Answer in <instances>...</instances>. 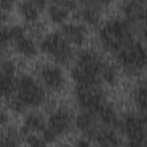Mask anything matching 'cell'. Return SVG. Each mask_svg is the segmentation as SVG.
I'll return each instance as SVG.
<instances>
[{
	"instance_id": "obj_1",
	"label": "cell",
	"mask_w": 147,
	"mask_h": 147,
	"mask_svg": "<svg viewBox=\"0 0 147 147\" xmlns=\"http://www.w3.org/2000/svg\"><path fill=\"white\" fill-rule=\"evenodd\" d=\"M11 96L10 108L14 111L21 113L26 108L40 106L46 99V93L32 76L21 75L16 79L15 92Z\"/></svg>"
},
{
	"instance_id": "obj_2",
	"label": "cell",
	"mask_w": 147,
	"mask_h": 147,
	"mask_svg": "<svg viewBox=\"0 0 147 147\" xmlns=\"http://www.w3.org/2000/svg\"><path fill=\"white\" fill-rule=\"evenodd\" d=\"M103 61L91 49H84L77 55L75 65L71 68V78L77 86L98 85L101 77Z\"/></svg>"
},
{
	"instance_id": "obj_3",
	"label": "cell",
	"mask_w": 147,
	"mask_h": 147,
	"mask_svg": "<svg viewBox=\"0 0 147 147\" xmlns=\"http://www.w3.org/2000/svg\"><path fill=\"white\" fill-rule=\"evenodd\" d=\"M99 39L106 51L115 54L134 41L131 23L124 18H111L101 26Z\"/></svg>"
},
{
	"instance_id": "obj_4",
	"label": "cell",
	"mask_w": 147,
	"mask_h": 147,
	"mask_svg": "<svg viewBox=\"0 0 147 147\" xmlns=\"http://www.w3.org/2000/svg\"><path fill=\"white\" fill-rule=\"evenodd\" d=\"M40 48L45 54L60 64H67L74 57L70 42L62 33L59 32H51L46 34L40 41Z\"/></svg>"
},
{
	"instance_id": "obj_5",
	"label": "cell",
	"mask_w": 147,
	"mask_h": 147,
	"mask_svg": "<svg viewBox=\"0 0 147 147\" xmlns=\"http://www.w3.org/2000/svg\"><path fill=\"white\" fill-rule=\"evenodd\" d=\"M118 63L127 75H137L146 64V51L139 41H132L115 53Z\"/></svg>"
},
{
	"instance_id": "obj_6",
	"label": "cell",
	"mask_w": 147,
	"mask_h": 147,
	"mask_svg": "<svg viewBox=\"0 0 147 147\" xmlns=\"http://www.w3.org/2000/svg\"><path fill=\"white\" fill-rule=\"evenodd\" d=\"M118 126L132 146H142L146 140V118L136 114H126L119 119Z\"/></svg>"
},
{
	"instance_id": "obj_7",
	"label": "cell",
	"mask_w": 147,
	"mask_h": 147,
	"mask_svg": "<svg viewBox=\"0 0 147 147\" xmlns=\"http://www.w3.org/2000/svg\"><path fill=\"white\" fill-rule=\"evenodd\" d=\"M75 98H76V102L84 111H88L94 115L107 102L102 91L98 88V85H92V86L76 85Z\"/></svg>"
},
{
	"instance_id": "obj_8",
	"label": "cell",
	"mask_w": 147,
	"mask_h": 147,
	"mask_svg": "<svg viewBox=\"0 0 147 147\" xmlns=\"http://www.w3.org/2000/svg\"><path fill=\"white\" fill-rule=\"evenodd\" d=\"M70 124H71V117L67 109L60 108L53 111L52 115L49 116L47 126L44 127V130L41 131L42 138L46 141V144L52 142L57 137L67 133L68 130L70 129Z\"/></svg>"
},
{
	"instance_id": "obj_9",
	"label": "cell",
	"mask_w": 147,
	"mask_h": 147,
	"mask_svg": "<svg viewBox=\"0 0 147 147\" xmlns=\"http://www.w3.org/2000/svg\"><path fill=\"white\" fill-rule=\"evenodd\" d=\"M16 68L15 64L6 60L0 67V96L9 98L14 94L16 87Z\"/></svg>"
},
{
	"instance_id": "obj_10",
	"label": "cell",
	"mask_w": 147,
	"mask_h": 147,
	"mask_svg": "<svg viewBox=\"0 0 147 147\" xmlns=\"http://www.w3.org/2000/svg\"><path fill=\"white\" fill-rule=\"evenodd\" d=\"M40 76L46 85L52 91H60L64 86V76L57 65L46 64L40 70Z\"/></svg>"
},
{
	"instance_id": "obj_11",
	"label": "cell",
	"mask_w": 147,
	"mask_h": 147,
	"mask_svg": "<svg viewBox=\"0 0 147 147\" xmlns=\"http://www.w3.org/2000/svg\"><path fill=\"white\" fill-rule=\"evenodd\" d=\"M77 129L87 138L92 139L94 138L96 131H98V125H96V119L95 115L88 111H83L77 115L75 119Z\"/></svg>"
},
{
	"instance_id": "obj_12",
	"label": "cell",
	"mask_w": 147,
	"mask_h": 147,
	"mask_svg": "<svg viewBox=\"0 0 147 147\" xmlns=\"http://www.w3.org/2000/svg\"><path fill=\"white\" fill-rule=\"evenodd\" d=\"M62 34L63 37L71 44L80 46L84 44L86 39V29L85 26L80 24H75V23H67L62 25Z\"/></svg>"
},
{
	"instance_id": "obj_13",
	"label": "cell",
	"mask_w": 147,
	"mask_h": 147,
	"mask_svg": "<svg viewBox=\"0 0 147 147\" xmlns=\"http://www.w3.org/2000/svg\"><path fill=\"white\" fill-rule=\"evenodd\" d=\"M122 11L125 20L130 23H140L145 20V8L144 5L136 0H126L122 5Z\"/></svg>"
},
{
	"instance_id": "obj_14",
	"label": "cell",
	"mask_w": 147,
	"mask_h": 147,
	"mask_svg": "<svg viewBox=\"0 0 147 147\" xmlns=\"http://www.w3.org/2000/svg\"><path fill=\"white\" fill-rule=\"evenodd\" d=\"M16 51L22 54L23 56L26 57H32L37 54V46L34 44V41L32 40V38H30L29 36H26L25 33H23L22 36L17 37L16 39L13 40Z\"/></svg>"
},
{
	"instance_id": "obj_15",
	"label": "cell",
	"mask_w": 147,
	"mask_h": 147,
	"mask_svg": "<svg viewBox=\"0 0 147 147\" xmlns=\"http://www.w3.org/2000/svg\"><path fill=\"white\" fill-rule=\"evenodd\" d=\"M95 116H98L100 118V121L107 126V127H110V129H115V127H118V124H119V118L117 116V113L116 110L114 109V107L109 103H105L100 109L99 111L95 114Z\"/></svg>"
},
{
	"instance_id": "obj_16",
	"label": "cell",
	"mask_w": 147,
	"mask_h": 147,
	"mask_svg": "<svg viewBox=\"0 0 147 147\" xmlns=\"http://www.w3.org/2000/svg\"><path fill=\"white\" fill-rule=\"evenodd\" d=\"M44 127H45V123H44L42 117L39 114L31 113V114L26 115L24 118L22 132L25 134L37 133V132H41L44 130Z\"/></svg>"
},
{
	"instance_id": "obj_17",
	"label": "cell",
	"mask_w": 147,
	"mask_h": 147,
	"mask_svg": "<svg viewBox=\"0 0 147 147\" xmlns=\"http://www.w3.org/2000/svg\"><path fill=\"white\" fill-rule=\"evenodd\" d=\"M18 10L22 17L28 22H36L41 11L32 0H23L18 6Z\"/></svg>"
},
{
	"instance_id": "obj_18",
	"label": "cell",
	"mask_w": 147,
	"mask_h": 147,
	"mask_svg": "<svg viewBox=\"0 0 147 147\" xmlns=\"http://www.w3.org/2000/svg\"><path fill=\"white\" fill-rule=\"evenodd\" d=\"M93 139L99 145H105V146H116L119 144L116 133L110 127H106V129H101V130L98 129Z\"/></svg>"
},
{
	"instance_id": "obj_19",
	"label": "cell",
	"mask_w": 147,
	"mask_h": 147,
	"mask_svg": "<svg viewBox=\"0 0 147 147\" xmlns=\"http://www.w3.org/2000/svg\"><path fill=\"white\" fill-rule=\"evenodd\" d=\"M48 16L49 18L57 24H63L65 22V20L69 16V11L68 9L59 1L55 3H52L48 7Z\"/></svg>"
},
{
	"instance_id": "obj_20",
	"label": "cell",
	"mask_w": 147,
	"mask_h": 147,
	"mask_svg": "<svg viewBox=\"0 0 147 147\" xmlns=\"http://www.w3.org/2000/svg\"><path fill=\"white\" fill-rule=\"evenodd\" d=\"M79 15H80L82 20H83L86 24H88V25H91V26H95V25H98L99 22H100L99 14H98V11H96L93 7H85V8L80 9Z\"/></svg>"
},
{
	"instance_id": "obj_21",
	"label": "cell",
	"mask_w": 147,
	"mask_h": 147,
	"mask_svg": "<svg viewBox=\"0 0 147 147\" xmlns=\"http://www.w3.org/2000/svg\"><path fill=\"white\" fill-rule=\"evenodd\" d=\"M133 100L138 108L145 113L146 110V85L145 83H141L138 85V87L133 92Z\"/></svg>"
},
{
	"instance_id": "obj_22",
	"label": "cell",
	"mask_w": 147,
	"mask_h": 147,
	"mask_svg": "<svg viewBox=\"0 0 147 147\" xmlns=\"http://www.w3.org/2000/svg\"><path fill=\"white\" fill-rule=\"evenodd\" d=\"M100 77H101L102 80H105L108 84H115L116 80H117V71H116L114 65L103 63Z\"/></svg>"
},
{
	"instance_id": "obj_23",
	"label": "cell",
	"mask_w": 147,
	"mask_h": 147,
	"mask_svg": "<svg viewBox=\"0 0 147 147\" xmlns=\"http://www.w3.org/2000/svg\"><path fill=\"white\" fill-rule=\"evenodd\" d=\"M11 41L9 28H0V47L3 49Z\"/></svg>"
},
{
	"instance_id": "obj_24",
	"label": "cell",
	"mask_w": 147,
	"mask_h": 147,
	"mask_svg": "<svg viewBox=\"0 0 147 147\" xmlns=\"http://www.w3.org/2000/svg\"><path fill=\"white\" fill-rule=\"evenodd\" d=\"M26 142L31 146H39V145H45L46 141L44 140V138H40L38 136H36L34 133H30L26 137Z\"/></svg>"
},
{
	"instance_id": "obj_25",
	"label": "cell",
	"mask_w": 147,
	"mask_h": 147,
	"mask_svg": "<svg viewBox=\"0 0 147 147\" xmlns=\"http://www.w3.org/2000/svg\"><path fill=\"white\" fill-rule=\"evenodd\" d=\"M15 5V0H0V9L3 11L11 10Z\"/></svg>"
},
{
	"instance_id": "obj_26",
	"label": "cell",
	"mask_w": 147,
	"mask_h": 147,
	"mask_svg": "<svg viewBox=\"0 0 147 147\" xmlns=\"http://www.w3.org/2000/svg\"><path fill=\"white\" fill-rule=\"evenodd\" d=\"M7 121H8V116L3 111L0 110V124H5L7 123Z\"/></svg>"
},
{
	"instance_id": "obj_27",
	"label": "cell",
	"mask_w": 147,
	"mask_h": 147,
	"mask_svg": "<svg viewBox=\"0 0 147 147\" xmlns=\"http://www.w3.org/2000/svg\"><path fill=\"white\" fill-rule=\"evenodd\" d=\"M5 21H6V14H5V11H3V10H1V9H0V25H1Z\"/></svg>"
},
{
	"instance_id": "obj_28",
	"label": "cell",
	"mask_w": 147,
	"mask_h": 147,
	"mask_svg": "<svg viewBox=\"0 0 147 147\" xmlns=\"http://www.w3.org/2000/svg\"><path fill=\"white\" fill-rule=\"evenodd\" d=\"M78 146H87V145H90V141H86V140H78L77 142H76Z\"/></svg>"
},
{
	"instance_id": "obj_29",
	"label": "cell",
	"mask_w": 147,
	"mask_h": 147,
	"mask_svg": "<svg viewBox=\"0 0 147 147\" xmlns=\"http://www.w3.org/2000/svg\"><path fill=\"white\" fill-rule=\"evenodd\" d=\"M136 1H138V2L141 3V5H145V2H146V0H136Z\"/></svg>"
},
{
	"instance_id": "obj_30",
	"label": "cell",
	"mask_w": 147,
	"mask_h": 147,
	"mask_svg": "<svg viewBox=\"0 0 147 147\" xmlns=\"http://www.w3.org/2000/svg\"><path fill=\"white\" fill-rule=\"evenodd\" d=\"M1 56H2V48L0 47V59H1Z\"/></svg>"
},
{
	"instance_id": "obj_31",
	"label": "cell",
	"mask_w": 147,
	"mask_h": 147,
	"mask_svg": "<svg viewBox=\"0 0 147 147\" xmlns=\"http://www.w3.org/2000/svg\"><path fill=\"white\" fill-rule=\"evenodd\" d=\"M83 1H85V2L88 3V5H90V2H91V0H83Z\"/></svg>"
}]
</instances>
